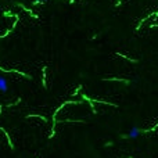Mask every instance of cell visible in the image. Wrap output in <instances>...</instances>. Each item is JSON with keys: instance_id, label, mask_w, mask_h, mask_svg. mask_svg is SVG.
<instances>
[{"instance_id": "6da1fadb", "label": "cell", "mask_w": 158, "mask_h": 158, "mask_svg": "<svg viewBox=\"0 0 158 158\" xmlns=\"http://www.w3.org/2000/svg\"><path fill=\"white\" fill-rule=\"evenodd\" d=\"M142 133V131H140L139 128H132L131 131H129V133L128 135H125V139L126 137H129V139H136V137H139V135Z\"/></svg>"}, {"instance_id": "3957f363", "label": "cell", "mask_w": 158, "mask_h": 158, "mask_svg": "<svg viewBox=\"0 0 158 158\" xmlns=\"http://www.w3.org/2000/svg\"><path fill=\"white\" fill-rule=\"evenodd\" d=\"M46 69H47V67L44 65V67H43V86H44V87H47V86H46Z\"/></svg>"}, {"instance_id": "277c9868", "label": "cell", "mask_w": 158, "mask_h": 158, "mask_svg": "<svg viewBox=\"0 0 158 158\" xmlns=\"http://www.w3.org/2000/svg\"><path fill=\"white\" fill-rule=\"evenodd\" d=\"M32 2L38 4V3H44V2H47V0H32Z\"/></svg>"}, {"instance_id": "7a4b0ae2", "label": "cell", "mask_w": 158, "mask_h": 158, "mask_svg": "<svg viewBox=\"0 0 158 158\" xmlns=\"http://www.w3.org/2000/svg\"><path fill=\"white\" fill-rule=\"evenodd\" d=\"M7 89H8V86H7V81H6V78L4 77H2L0 75V92H7Z\"/></svg>"}]
</instances>
